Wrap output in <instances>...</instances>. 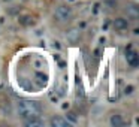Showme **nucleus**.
Wrapping results in <instances>:
<instances>
[{
    "label": "nucleus",
    "mask_w": 139,
    "mask_h": 127,
    "mask_svg": "<svg viewBox=\"0 0 139 127\" xmlns=\"http://www.w3.org/2000/svg\"><path fill=\"white\" fill-rule=\"evenodd\" d=\"M42 112V106L37 102L33 100H21L18 103V115L22 118H28V117H37Z\"/></svg>",
    "instance_id": "obj_1"
},
{
    "label": "nucleus",
    "mask_w": 139,
    "mask_h": 127,
    "mask_svg": "<svg viewBox=\"0 0 139 127\" xmlns=\"http://www.w3.org/2000/svg\"><path fill=\"white\" fill-rule=\"evenodd\" d=\"M54 16H55L60 22H67V21L72 19L73 12H72V9L67 7V6H58V7L55 9V12H54Z\"/></svg>",
    "instance_id": "obj_2"
},
{
    "label": "nucleus",
    "mask_w": 139,
    "mask_h": 127,
    "mask_svg": "<svg viewBox=\"0 0 139 127\" xmlns=\"http://www.w3.org/2000/svg\"><path fill=\"white\" fill-rule=\"evenodd\" d=\"M24 124L27 127H42L43 121L39 120L37 117H28V118H24Z\"/></svg>",
    "instance_id": "obj_3"
},
{
    "label": "nucleus",
    "mask_w": 139,
    "mask_h": 127,
    "mask_svg": "<svg viewBox=\"0 0 139 127\" xmlns=\"http://www.w3.org/2000/svg\"><path fill=\"white\" fill-rule=\"evenodd\" d=\"M51 126L52 127H69L70 123L67 120H64V118H61V117H54L51 120Z\"/></svg>",
    "instance_id": "obj_4"
},
{
    "label": "nucleus",
    "mask_w": 139,
    "mask_h": 127,
    "mask_svg": "<svg viewBox=\"0 0 139 127\" xmlns=\"http://www.w3.org/2000/svg\"><path fill=\"white\" fill-rule=\"evenodd\" d=\"M127 25H129V22L126 18H115L114 19V27L117 30H124V28H127Z\"/></svg>",
    "instance_id": "obj_5"
},
{
    "label": "nucleus",
    "mask_w": 139,
    "mask_h": 127,
    "mask_svg": "<svg viewBox=\"0 0 139 127\" xmlns=\"http://www.w3.org/2000/svg\"><path fill=\"white\" fill-rule=\"evenodd\" d=\"M66 37H67V40L72 42V43L78 42V39H79V30H78V28H72L70 31H67Z\"/></svg>",
    "instance_id": "obj_6"
},
{
    "label": "nucleus",
    "mask_w": 139,
    "mask_h": 127,
    "mask_svg": "<svg viewBox=\"0 0 139 127\" xmlns=\"http://www.w3.org/2000/svg\"><path fill=\"white\" fill-rule=\"evenodd\" d=\"M127 63H129L132 67H136V66H138V54H136L135 51L127 52Z\"/></svg>",
    "instance_id": "obj_7"
},
{
    "label": "nucleus",
    "mask_w": 139,
    "mask_h": 127,
    "mask_svg": "<svg viewBox=\"0 0 139 127\" xmlns=\"http://www.w3.org/2000/svg\"><path fill=\"white\" fill-rule=\"evenodd\" d=\"M109 123H111V126H112V127H121L123 124H124L121 115H112L111 120H109Z\"/></svg>",
    "instance_id": "obj_8"
},
{
    "label": "nucleus",
    "mask_w": 139,
    "mask_h": 127,
    "mask_svg": "<svg viewBox=\"0 0 139 127\" xmlns=\"http://www.w3.org/2000/svg\"><path fill=\"white\" fill-rule=\"evenodd\" d=\"M127 12H129V13H130L132 16H135V18L138 16V10H136V6H129V7H127Z\"/></svg>",
    "instance_id": "obj_9"
},
{
    "label": "nucleus",
    "mask_w": 139,
    "mask_h": 127,
    "mask_svg": "<svg viewBox=\"0 0 139 127\" xmlns=\"http://www.w3.org/2000/svg\"><path fill=\"white\" fill-rule=\"evenodd\" d=\"M67 117H69L70 123H73V124L76 123V117H75V114H72V112H70V114H67Z\"/></svg>",
    "instance_id": "obj_10"
},
{
    "label": "nucleus",
    "mask_w": 139,
    "mask_h": 127,
    "mask_svg": "<svg viewBox=\"0 0 139 127\" xmlns=\"http://www.w3.org/2000/svg\"><path fill=\"white\" fill-rule=\"evenodd\" d=\"M132 93H133V87H132V85L126 87V94H132Z\"/></svg>",
    "instance_id": "obj_11"
},
{
    "label": "nucleus",
    "mask_w": 139,
    "mask_h": 127,
    "mask_svg": "<svg viewBox=\"0 0 139 127\" xmlns=\"http://www.w3.org/2000/svg\"><path fill=\"white\" fill-rule=\"evenodd\" d=\"M3 1H12V0H3Z\"/></svg>",
    "instance_id": "obj_12"
}]
</instances>
